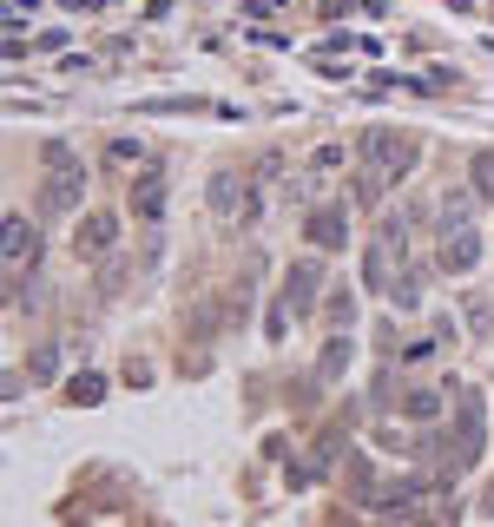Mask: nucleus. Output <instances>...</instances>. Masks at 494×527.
Wrapping results in <instances>:
<instances>
[{"label":"nucleus","mask_w":494,"mask_h":527,"mask_svg":"<svg viewBox=\"0 0 494 527\" xmlns=\"http://www.w3.org/2000/svg\"><path fill=\"white\" fill-rule=\"evenodd\" d=\"M356 152L369 159L376 178H402L408 165H416V139H402V132H389V126H369L363 139H356Z\"/></svg>","instance_id":"obj_1"},{"label":"nucleus","mask_w":494,"mask_h":527,"mask_svg":"<svg viewBox=\"0 0 494 527\" xmlns=\"http://www.w3.org/2000/svg\"><path fill=\"white\" fill-rule=\"evenodd\" d=\"M79 192H86V172L73 165V152H66V145H54V172H46V185H40V211H46V218L73 211Z\"/></svg>","instance_id":"obj_2"},{"label":"nucleus","mask_w":494,"mask_h":527,"mask_svg":"<svg viewBox=\"0 0 494 527\" xmlns=\"http://www.w3.org/2000/svg\"><path fill=\"white\" fill-rule=\"evenodd\" d=\"M482 264V231L462 225V231H441V270H474Z\"/></svg>","instance_id":"obj_3"},{"label":"nucleus","mask_w":494,"mask_h":527,"mask_svg":"<svg viewBox=\"0 0 494 527\" xmlns=\"http://www.w3.org/2000/svg\"><path fill=\"white\" fill-rule=\"evenodd\" d=\"M303 237H310L317 251H343L350 244V218L343 211H310L303 218Z\"/></svg>","instance_id":"obj_4"},{"label":"nucleus","mask_w":494,"mask_h":527,"mask_svg":"<svg viewBox=\"0 0 494 527\" xmlns=\"http://www.w3.org/2000/svg\"><path fill=\"white\" fill-rule=\"evenodd\" d=\"M132 218H145V225H159V218H165V172H159V165L132 185Z\"/></svg>","instance_id":"obj_5"},{"label":"nucleus","mask_w":494,"mask_h":527,"mask_svg":"<svg viewBox=\"0 0 494 527\" xmlns=\"http://www.w3.org/2000/svg\"><path fill=\"white\" fill-rule=\"evenodd\" d=\"M33 258H40V237L21 211H7V264H33Z\"/></svg>","instance_id":"obj_6"},{"label":"nucleus","mask_w":494,"mask_h":527,"mask_svg":"<svg viewBox=\"0 0 494 527\" xmlns=\"http://www.w3.org/2000/svg\"><path fill=\"white\" fill-rule=\"evenodd\" d=\"M112 237H119V218L99 211V218H86V225H79V251H106Z\"/></svg>","instance_id":"obj_7"},{"label":"nucleus","mask_w":494,"mask_h":527,"mask_svg":"<svg viewBox=\"0 0 494 527\" xmlns=\"http://www.w3.org/2000/svg\"><path fill=\"white\" fill-rule=\"evenodd\" d=\"M317 284H323V270H317V264H297V270H291V297H284V303H291V310H303V303L317 297Z\"/></svg>","instance_id":"obj_8"},{"label":"nucleus","mask_w":494,"mask_h":527,"mask_svg":"<svg viewBox=\"0 0 494 527\" xmlns=\"http://www.w3.org/2000/svg\"><path fill=\"white\" fill-rule=\"evenodd\" d=\"M237 205H244V178L218 172V178H211V211H237Z\"/></svg>","instance_id":"obj_9"},{"label":"nucleus","mask_w":494,"mask_h":527,"mask_svg":"<svg viewBox=\"0 0 494 527\" xmlns=\"http://www.w3.org/2000/svg\"><path fill=\"white\" fill-rule=\"evenodd\" d=\"M474 198H494V152H482V159H474Z\"/></svg>","instance_id":"obj_10"},{"label":"nucleus","mask_w":494,"mask_h":527,"mask_svg":"<svg viewBox=\"0 0 494 527\" xmlns=\"http://www.w3.org/2000/svg\"><path fill=\"white\" fill-rule=\"evenodd\" d=\"M106 159H112V165H139V139H112Z\"/></svg>","instance_id":"obj_11"},{"label":"nucleus","mask_w":494,"mask_h":527,"mask_svg":"<svg viewBox=\"0 0 494 527\" xmlns=\"http://www.w3.org/2000/svg\"><path fill=\"white\" fill-rule=\"evenodd\" d=\"M54 363H60V350H54V343H40V350H33V363H27V369H33V376H54Z\"/></svg>","instance_id":"obj_12"},{"label":"nucleus","mask_w":494,"mask_h":527,"mask_svg":"<svg viewBox=\"0 0 494 527\" xmlns=\"http://www.w3.org/2000/svg\"><path fill=\"white\" fill-rule=\"evenodd\" d=\"M435 409H441L435 389H416V396H408V416H435Z\"/></svg>","instance_id":"obj_13"},{"label":"nucleus","mask_w":494,"mask_h":527,"mask_svg":"<svg viewBox=\"0 0 494 527\" xmlns=\"http://www.w3.org/2000/svg\"><path fill=\"white\" fill-rule=\"evenodd\" d=\"M343 363H350V343H330V350H323V376H336Z\"/></svg>","instance_id":"obj_14"},{"label":"nucleus","mask_w":494,"mask_h":527,"mask_svg":"<svg viewBox=\"0 0 494 527\" xmlns=\"http://www.w3.org/2000/svg\"><path fill=\"white\" fill-rule=\"evenodd\" d=\"M66 7H99V0H66Z\"/></svg>","instance_id":"obj_15"}]
</instances>
